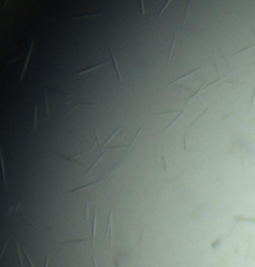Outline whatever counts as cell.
<instances>
[{"label":"cell","instance_id":"6da1fadb","mask_svg":"<svg viewBox=\"0 0 255 267\" xmlns=\"http://www.w3.org/2000/svg\"><path fill=\"white\" fill-rule=\"evenodd\" d=\"M112 211H113V210L111 208L110 214H108V220H107V235H106L110 246L112 245V234H111V228H112Z\"/></svg>","mask_w":255,"mask_h":267},{"label":"cell","instance_id":"7a4b0ae2","mask_svg":"<svg viewBox=\"0 0 255 267\" xmlns=\"http://www.w3.org/2000/svg\"><path fill=\"white\" fill-rule=\"evenodd\" d=\"M32 49H34V41L30 44V49H29V51H27V56H26V60H25V62H24V67H23V71H21L20 80H23V78H24V74H25L26 69H27V65H29V60H30V55H31V53H32Z\"/></svg>","mask_w":255,"mask_h":267},{"label":"cell","instance_id":"3957f363","mask_svg":"<svg viewBox=\"0 0 255 267\" xmlns=\"http://www.w3.org/2000/svg\"><path fill=\"white\" fill-rule=\"evenodd\" d=\"M0 166H1V176H3V182L5 188L8 190V182H6V176H5V167H4V157H3V151L0 147Z\"/></svg>","mask_w":255,"mask_h":267},{"label":"cell","instance_id":"277c9868","mask_svg":"<svg viewBox=\"0 0 255 267\" xmlns=\"http://www.w3.org/2000/svg\"><path fill=\"white\" fill-rule=\"evenodd\" d=\"M110 55H111V60H112V64H113V66H115V71H116V75H117V79H118V81L121 82L122 81V76H121V73H119V70H118V66H117V62H116V59H115V54H113V50L112 49H110Z\"/></svg>","mask_w":255,"mask_h":267},{"label":"cell","instance_id":"5b68a950","mask_svg":"<svg viewBox=\"0 0 255 267\" xmlns=\"http://www.w3.org/2000/svg\"><path fill=\"white\" fill-rule=\"evenodd\" d=\"M204 69V66H200V67H197V69H194L193 71H189V73H187V74H184L183 76H181V78H178V79H175L173 82H171L169 85H173V84H175V82H178V81H181V80H183V79H186V78H188V76H190V75H193L194 73H197V71H200V70H203Z\"/></svg>","mask_w":255,"mask_h":267},{"label":"cell","instance_id":"8992f818","mask_svg":"<svg viewBox=\"0 0 255 267\" xmlns=\"http://www.w3.org/2000/svg\"><path fill=\"white\" fill-rule=\"evenodd\" d=\"M103 180H98V181H95V182H92V184H88V185H83V186H81V187H76V188H74V190H70V191H67L66 194H72V192H75V191H80V190H83V188H86V187H91V186H94V185H97V184H100V182H102Z\"/></svg>","mask_w":255,"mask_h":267},{"label":"cell","instance_id":"52a82bcc","mask_svg":"<svg viewBox=\"0 0 255 267\" xmlns=\"http://www.w3.org/2000/svg\"><path fill=\"white\" fill-rule=\"evenodd\" d=\"M107 61H102V62H100V64H96V65H94V66H91V67H86L85 70H82V71H80V73H77L76 75L79 76V75H82V74H85V73H88V71H91V70H95V69H97V67H101V66H103L105 64Z\"/></svg>","mask_w":255,"mask_h":267},{"label":"cell","instance_id":"ba28073f","mask_svg":"<svg viewBox=\"0 0 255 267\" xmlns=\"http://www.w3.org/2000/svg\"><path fill=\"white\" fill-rule=\"evenodd\" d=\"M175 39H177V31H175V33H174V35H173V40H172L171 49H169V53H168V56H167V60H171V58H172L173 49H174V45H175Z\"/></svg>","mask_w":255,"mask_h":267},{"label":"cell","instance_id":"9c48e42d","mask_svg":"<svg viewBox=\"0 0 255 267\" xmlns=\"http://www.w3.org/2000/svg\"><path fill=\"white\" fill-rule=\"evenodd\" d=\"M184 111H186V108H184V109H182V110L179 111V114H178V116H177V117H174V119H173V120H172V122H171V124H169V125L167 126V128L164 129V132H167V131H168L169 129H171V126H172V125H173V124H174L175 121H178V119H179V117H181V116H182V115L184 114Z\"/></svg>","mask_w":255,"mask_h":267},{"label":"cell","instance_id":"30bf717a","mask_svg":"<svg viewBox=\"0 0 255 267\" xmlns=\"http://www.w3.org/2000/svg\"><path fill=\"white\" fill-rule=\"evenodd\" d=\"M15 245H16V252H18L19 265H20V267H24V265H23V260H21V256H20V246H19V243H18V242H15Z\"/></svg>","mask_w":255,"mask_h":267},{"label":"cell","instance_id":"8fae6325","mask_svg":"<svg viewBox=\"0 0 255 267\" xmlns=\"http://www.w3.org/2000/svg\"><path fill=\"white\" fill-rule=\"evenodd\" d=\"M171 1H172V0H166V3H164V5H163V6H162V9H161V10H159V11L157 13V18H159V16L162 15V13H163V11L166 10V8H167V6L169 5V3H171Z\"/></svg>","mask_w":255,"mask_h":267},{"label":"cell","instance_id":"7c38bea8","mask_svg":"<svg viewBox=\"0 0 255 267\" xmlns=\"http://www.w3.org/2000/svg\"><path fill=\"white\" fill-rule=\"evenodd\" d=\"M101 13H95V14H88V15H83V16H76L75 19H83V18H94V16H100Z\"/></svg>","mask_w":255,"mask_h":267},{"label":"cell","instance_id":"4fadbf2b","mask_svg":"<svg viewBox=\"0 0 255 267\" xmlns=\"http://www.w3.org/2000/svg\"><path fill=\"white\" fill-rule=\"evenodd\" d=\"M44 99H45V111H46V119H49V104H47V95H46V93L44 94Z\"/></svg>","mask_w":255,"mask_h":267},{"label":"cell","instance_id":"5bb4252c","mask_svg":"<svg viewBox=\"0 0 255 267\" xmlns=\"http://www.w3.org/2000/svg\"><path fill=\"white\" fill-rule=\"evenodd\" d=\"M24 255H25V257H26V261H27V263L30 265V267H34V263H32V261H31V258L29 257V254L26 252V250L24 248Z\"/></svg>","mask_w":255,"mask_h":267},{"label":"cell","instance_id":"9a60e30c","mask_svg":"<svg viewBox=\"0 0 255 267\" xmlns=\"http://www.w3.org/2000/svg\"><path fill=\"white\" fill-rule=\"evenodd\" d=\"M36 114H38V106H35V112H34V130L36 129Z\"/></svg>","mask_w":255,"mask_h":267},{"label":"cell","instance_id":"2e32d148","mask_svg":"<svg viewBox=\"0 0 255 267\" xmlns=\"http://www.w3.org/2000/svg\"><path fill=\"white\" fill-rule=\"evenodd\" d=\"M8 243H9V241L6 240L5 243H4V246H3V248H1V251H0V260H1V256H3V254H4V251H5V248H6V246H8Z\"/></svg>","mask_w":255,"mask_h":267},{"label":"cell","instance_id":"e0dca14e","mask_svg":"<svg viewBox=\"0 0 255 267\" xmlns=\"http://www.w3.org/2000/svg\"><path fill=\"white\" fill-rule=\"evenodd\" d=\"M139 6H141V14L144 15V5H143V0H139Z\"/></svg>","mask_w":255,"mask_h":267},{"label":"cell","instance_id":"ac0fdd59","mask_svg":"<svg viewBox=\"0 0 255 267\" xmlns=\"http://www.w3.org/2000/svg\"><path fill=\"white\" fill-rule=\"evenodd\" d=\"M254 100H255V86H254V90H253V96H251V101H250V109L253 108V105H254Z\"/></svg>","mask_w":255,"mask_h":267},{"label":"cell","instance_id":"d6986e66","mask_svg":"<svg viewBox=\"0 0 255 267\" xmlns=\"http://www.w3.org/2000/svg\"><path fill=\"white\" fill-rule=\"evenodd\" d=\"M49 260H50V255L47 254V255H46V261H45V266H44V267H47V266H49Z\"/></svg>","mask_w":255,"mask_h":267},{"label":"cell","instance_id":"ffe728a7","mask_svg":"<svg viewBox=\"0 0 255 267\" xmlns=\"http://www.w3.org/2000/svg\"><path fill=\"white\" fill-rule=\"evenodd\" d=\"M253 1H254V3H255V0H253Z\"/></svg>","mask_w":255,"mask_h":267}]
</instances>
